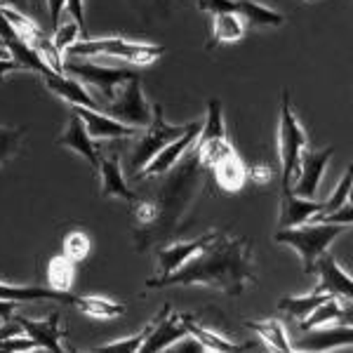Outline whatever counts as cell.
<instances>
[{
    "instance_id": "cell-40",
    "label": "cell",
    "mask_w": 353,
    "mask_h": 353,
    "mask_svg": "<svg viewBox=\"0 0 353 353\" xmlns=\"http://www.w3.org/2000/svg\"><path fill=\"white\" fill-rule=\"evenodd\" d=\"M0 5H8V8H14L31 17L33 12H38L43 8V0H0Z\"/></svg>"
},
{
    "instance_id": "cell-38",
    "label": "cell",
    "mask_w": 353,
    "mask_h": 353,
    "mask_svg": "<svg viewBox=\"0 0 353 353\" xmlns=\"http://www.w3.org/2000/svg\"><path fill=\"white\" fill-rule=\"evenodd\" d=\"M248 179H252L254 184L264 186L276 179V172H273V168H269V165L257 163V165H252V168H248Z\"/></svg>"
},
{
    "instance_id": "cell-41",
    "label": "cell",
    "mask_w": 353,
    "mask_h": 353,
    "mask_svg": "<svg viewBox=\"0 0 353 353\" xmlns=\"http://www.w3.org/2000/svg\"><path fill=\"white\" fill-rule=\"evenodd\" d=\"M137 8H146L153 14H163L168 17L170 10H172V0H137Z\"/></svg>"
},
{
    "instance_id": "cell-7",
    "label": "cell",
    "mask_w": 353,
    "mask_h": 353,
    "mask_svg": "<svg viewBox=\"0 0 353 353\" xmlns=\"http://www.w3.org/2000/svg\"><path fill=\"white\" fill-rule=\"evenodd\" d=\"M306 146V132L297 121L290 104V92L285 90L281 99V121H278V153H281V191H290L297 170L299 151Z\"/></svg>"
},
{
    "instance_id": "cell-43",
    "label": "cell",
    "mask_w": 353,
    "mask_h": 353,
    "mask_svg": "<svg viewBox=\"0 0 353 353\" xmlns=\"http://www.w3.org/2000/svg\"><path fill=\"white\" fill-rule=\"evenodd\" d=\"M12 71H19V64L14 59H10V57H0V81Z\"/></svg>"
},
{
    "instance_id": "cell-23",
    "label": "cell",
    "mask_w": 353,
    "mask_h": 353,
    "mask_svg": "<svg viewBox=\"0 0 353 353\" xmlns=\"http://www.w3.org/2000/svg\"><path fill=\"white\" fill-rule=\"evenodd\" d=\"M311 334H306L304 339L297 344V349H309V351H330L337 346H351L353 344V330L351 325L346 327H332V330H309Z\"/></svg>"
},
{
    "instance_id": "cell-1",
    "label": "cell",
    "mask_w": 353,
    "mask_h": 353,
    "mask_svg": "<svg viewBox=\"0 0 353 353\" xmlns=\"http://www.w3.org/2000/svg\"><path fill=\"white\" fill-rule=\"evenodd\" d=\"M208 172L210 170L203 168L201 158L191 146L172 168L165 170L163 174L151 176L156 181L153 191L146 198H134L130 203L132 205L130 217H132L134 248L139 252L149 248H161L172 241L196 198L205 193Z\"/></svg>"
},
{
    "instance_id": "cell-9",
    "label": "cell",
    "mask_w": 353,
    "mask_h": 353,
    "mask_svg": "<svg viewBox=\"0 0 353 353\" xmlns=\"http://www.w3.org/2000/svg\"><path fill=\"white\" fill-rule=\"evenodd\" d=\"M332 153H334L332 146L313 151V149H309V144H306L304 149L299 151L297 170H294V179H292L290 191H292L294 196H301V198L316 196L318 184H321V176H323V172H325Z\"/></svg>"
},
{
    "instance_id": "cell-27",
    "label": "cell",
    "mask_w": 353,
    "mask_h": 353,
    "mask_svg": "<svg viewBox=\"0 0 353 353\" xmlns=\"http://www.w3.org/2000/svg\"><path fill=\"white\" fill-rule=\"evenodd\" d=\"M236 14L248 21L250 26H281L285 17L276 10H269L264 5L254 3V0H238Z\"/></svg>"
},
{
    "instance_id": "cell-22",
    "label": "cell",
    "mask_w": 353,
    "mask_h": 353,
    "mask_svg": "<svg viewBox=\"0 0 353 353\" xmlns=\"http://www.w3.org/2000/svg\"><path fill=\"white\" fill-rule=\"evenodd\" d=\"M0 299L5 301H61V304H73L76 294L71 292H59V290L52 288H17V285H8V283L0 281Z\"/></svg>"
},
{
    "instance_id": "cell-19",
    "label": "cell",
    "mask_w": 353,
    "mask_h": 353,
    "mask_svg": "<svg viewBox=\"0 0 353 353\" xmlns=\"http://www.w3.org/2000/svg\"><path fill=\"white\" fill-rule=\"evenodd\" d=\"M210 174L214 176V181H217L221 189L231 191V193L241 191L245 186V181H248V168H245V163L238 158L236 149L219 156L217 161L210 165Z\"/></svg>"
},
{
    "instance_id": "cell-35",
    "label": "cell",
    "mask_w": 353,
    "mask_h": 353,
    "mask_svg": "<svg viewBox=\"0 0 353 353\" xmlns=\"http://www.w3.org/2000/svg\"><path fill=\"white\" fill-rule=\"evenodd\" d=\"M151 332V323L141 330L139 334H134V337H128V339H118V341H111V344H104V346H97L92 351H139V346L144 344V339L149 337Z\"/></svg>"
},
{
    "instance_id": "cell-34",
    "label": "cell",
    "mask_w": 353,
    "mask_h": 353,
    "mask_svg": "<svg viewBox=\"0 0 353 353\" xmlns=\"http://www.w3.org/2000/svg\"><path fill=\"white\" fill-rule=\"evenodd\" d=\"M351 186H353V172H351V170H346V174L341 176V181L337 184V189H334V193L327 198L325 203H323V212H332V210L341 208V205L349 201Z\"/></svg>"
},
{
    "instance_id": "cell-2",
    "label": "cell",
    "mask_w": 353,
    "mask_h": 353,
    "mask_svg": "<svg viewBox=\"0 0 353 353\" xmlns=\"http://www.w3.org/2000/svg\"><path fill=\"white\" fill-rule=\"evenodd\" d=\"M257 283V266L252 257V243L245 236H226L212 231L210 241L193 257L168 276L146 281V288L205 285L219 290L229 297H241L248 285Z\"/></svg>"
},
{
    "instance_id": "cell-33",
    "label": "cell",
    "mask_w": 353,
    "mask_h": 353,
    "mask_svg": "<svg viewBox=\"0 0 353 353\" xmlns=\"http://www.w3.org/2000/svg\"><path fill=\"white\" fill-rule=\"evenodd\" d=\"M78 38H83V31L81 26L76 24V21H66V24H59L54 28V36H52V45L59 52H64L68 45H73L78 41Z\"/></svg>"
},
{
    "instance_id": "cell-15",
    "label": "cell",
    "mask_w": 353,
    "mask_h": 353,
    "mask_svg": "<svg viewBox=\"0 0 353 353\" xmlns=\"http://www.w3.org/2000/svg\"><path fill=\"white\" fill-rule=\"evenodd\" d=\"M43 81H45V85H48L50 92L59 94L66 104H78V106H88V109L99 111L101 104L88 92V88H85L83 83L76 81V78L66 76V73L50 71V73H45V76H43Z\"/></svg>"
},
{
    "instance_id": "cell-8",
    "label": "cell",
    "mask_w": 353,
    "mask_h": 353,
    "mask_svg": "<svg viewBox=\"0 0 353 353\" xmlns=\"http://www.w3.org/2000/svg\"><path fill=\"white\" fill-rule=\"evenodd\" d=\"M99 111L125 125H132V128H146L153 116V104L146 101L144 90H141L139 73L128 78V81L118 88L116 97H113L111 101H106V104H101Z\"/></svg>"
},
{
    "instance_id": "cell-12",
    "label": "cell",
    "mask_w": 353,
    "mask_h": 353,
    "mask_svg": "<svg viewBox=\"0 0 353 353\" xmlns=\"http://www.w3.org/2000/svg\"><path fill=\"white\" fill-rule=\"evenodd\" d=\"M76 116H81V121L88 128V134L92 139H125V137H134L141 128H132V125H125L116 118L106 116L101 111L88 109V106L68 104Z\"/></svg>"
},
{
    "instance_id": "cell-20",
    "label": "cell",
    "mask_w": 353,
    "mask_h": 353,
    "mask_svg": "<svg viewBox=\"0 0 353 353\" xmlns=\"http://www.w3.org/2000/svg\"><path fill=\"white\" fill-rule=\"evenodd\" d=\"M99 172H101V198H121L132 203L137 193L125 181V174L116 158H106L99 153Z\"/></svg>"
},
{
    "instance_id": "cell-5",
    "label": "cell",
    "mask_w": 353,
    "mask_h": 353,
    "mask_svg": "<svg viewBox=\"0 0 353 353\" xmlns=\"http://www.w3.org/2000/svg\"><path fill=\"white\" fill-rule=\"evenodd\" d=\"M64 52L66 57H116L128 64L146 66L163 57L165 48L151 43H132L125 38H78Z\"/></svg>"
},
{
    "instance_id": "cell-26",
    "label": "cell",
    "mask_w": 353,
    "mask_h": 353,
    "mask_svg": "<svg viewBox=\"0 0 353 353\" xmlns=\"http://www.w3.org/2000/svg\"><path fill=\"white\" fill-rule=\"evenodd\" d=\"M245 36V26L243 19L236 12H226V14H214L212 19V36L208 41V48L217 43H236Z\"/></svg>"
},
{
    "instance_id": "cell-16",
    "label": "cell",
    "mask_w": 353,
    "mask_h": 353,
    "mask_svg": "<svg viewBox=\"0 0 353 353\" xmlns=\"http://www.w3.org/2000/svg\"><path fill=\"white\" fill-rule=\"evenodd\" d=\"M210 236H212V231L205 233V236L196 238V241H184V243H165V248L161 245L156 252V259H158V276H168V273H172L179 269L181 264H186L193 254L198 252V250L203 248L205 243L210 241Z\"/></svg>"
},
{
    "instance_id": "cell-13",
    "label": "cell",
    "mask_w": 353,
    "mask_h": 353,
    "mask_svg": "<svg viewBox=\"0 0 353 353\" xmlns=\"http://www.w3.org/2000/svg\"><path fill=\"white\" fill-rule=\"evenodd\" d=\"M201 128H203V121H196V123H191L189 125V130H186L181 137H176L174 141H170L168 146L161 151V153H156V156L151 158L149 165H146L144 170H141L139 174H137V179H144V176H156V174H163L165 170H170L172 165L179 161L181 156H184L186 151L191 149L193 144H196V137L198 132H201Z\"/></svg>"
},
{
    "instance_id": "cell-24",
    "label": "cell",
    "mask_w": 353,
    "mask_h": 353,
    "mask_svg": "<svg viewBox=\"0 0 353 353\" xmlns=\"http://www.w3.org/2000/svg\"><path fill=\"white\" fill-rule=\"evenodd\" d=\"M351 309L344 311V306L339 304L337 297H327L323 304H318L316 309H313L309 316L301 321V330L304 332H309L311 327H323L327 325V323H351Z\"/></svg>"
},
{
    "instance_id": "cell-11",
    "label": "cell",
    "mask_w": 353,
    "mask_h": 353,
    "mask_svg": "<svg viewBox=\"0 0 353 353\" xmlns=\"http://www.w3.org/2000/svg\"><path fill=\"white\" fill-rule=\"evenodd\" d=\"M184 337H189V332H186L184 323H181V316L172 313L170 306L165 304L163 311L156 316V321H151V332L144 339V344L139 346V351H163Z\"/></svg>"
},
{
    "instance_id": "cell-14",
    "label": "cell",
    "mask_w": 353,
    "mask_h": 353,
    "mask_svg": "<svg viewBox=\"0 0 353 353\" xmlns=\"http://www.w3.org/2000/svg\"><path fill=\"white\" fill-rule=\"evenodd\" d=\"M14 323L19 325L24 332L31 337L33 341L38 344V349H48V351H64L61 349V313L59 311H52L48 318L43 321H33V318H26V316H12Z\"/></svg>"
},
{
    "instance_id": "cell-39",
    "label": "cell",
    "mask_w": 353,
    "mask_h": 353,
    "mask_svg": "<svg viewBox=\"0 0 353 353\" xmlns=\"http://www.w3.org/2000/svg\"><path fill=\"white\" fill-rule=\"evenodd\" d=\"M66 12L71 14V19L81 26L83 38H88V28H85V12H83V0H66Z\"/></svg>"
},
{
    "instance_id": "cell-28",
    "label": "cell",
    "mask_w": 353,
    "mask_h": 353,
    "mask_svg": "<svg viewBox=\"0 0 353 353\" xmlns=\"http://www.w3.org/2000/svg\"><path fill=\"white\" fill-rule=\"evenodd\" d=\"M245 327H250L252 332H257L271 349L276 351H292V344L288 339V332L283 327L281 321H245Z\"/></svg>"
},
{
    "instance_id": "cell-45",
    "label": "cell",
    "mask_w": 353,
    "mask_h": 353,
    "mask_svg": "<svg viewBox=\"0 0 353 353\" xmlns=\"http://www.w3.org/2000/svg\"><path fill=\"white\" fill-rule=\"evenodd\" d=\"M0 57H8V54H5V50H3V45H0Z\"/></svg>"
},
{
    "instance_id": "cell-44",
    "label": "cell",
    "mask_w": 353,
    "mask_h": 353,
    "mask_svg": "<svg viewBox=\"0 0 353 353\" xmlns=\"http://www.w3.org/2000/svg\"><path fill=\"white\" fill-rule=\"evenodd\" d=\"M12 334H19V325H17V323H5V325H0V341L5 337H12Z\"/></svg>"
},
{
    "instance_id": "cell-21",
    "label": "cell",
    "mask_w": 353,
    "mask_h": 353,
    "mask_svg": "<svg viewBox=\"0 0 353 353\" xmlns=\"http://www.w3.org/2000/svg\"><path fill=\"white\" fill-rule=\"evenodd\" d=\"M179 316H181V323H184L186 332L201 344V349H208V351H243V349H248V346L233 344L231 339H224L219 332L201 325L193 313H179Z\"/></svg>"
},
{
    "instance_id": "cell-18",
    "label": "cell",
    "mask_w": 353,
    "mask_h": 353,
    "mask_svg": "<svg viewBox=\"0 0 353 353\" xmlns=\"http://www.w3.org/2000/svg\"><path fill=\"white\" fill-rule=\"evenodd\" d=\"M318 212H323V203H316L313 198L294 196L292 191H281V214H278V226L281 229L304 224Z\"/></svg>"
},
{
    "instance_id": "cell-3",
    "label": "cell",
    "mask_w": 353,
    "mask_h": 353,
    "mask_svg": "<svg viewBox=\"0 0 353 353\" xmlns=\"http://www.w3.org/2000/svg\"><path fill=\"white\" fill-rule=\"evenodd\" d=\"M344 224H325V221H304L299 226H290V229H278L273 241L281 245H290L297 250L301 259V269L304 273H313V261L321 252H325L330 243L344 233Z\"/></svg>"
},
{
    "instance_id": "cell-42",
    "label": "cell",
    "mask_w": 353,
    "mask_h": 353,
    "mask_svg": "<svg viewBox=\"0 0 353 353\" xmlns=\"http://www.w3.org/2000/svg\"><path fill=\"white\" fill-rule=\"evenodd\" d=\"M50 5V21H52V31L59 26V19H61V8L66 5V0H48Z\"/></svg>"
},
{
    "instance_id": "cell-6",
    "label": "cell",
    "mask_w": 353,
    "mask_h": 353,
    "mask_svg": "<svg viewBox=\"0 0 353 353\" xmlns=\"http://www.w3.org/2000/svg\"><path fill=\"white\" fill-rule=\"evenodd\" d=\"M64 73L71 78H76L78 83L88 85V88L97 90L99 94V104H106L116 97L118 88L134 76V68H123V66H104L94 64V61H83V57H66L64 61Z\"/></svg>"
},
{
    "instance_id": "cell-32",
    "label": "cell",
    "mask_w": 353,
    "mask_h": 353,
    "mask_svg": "<svg viewBox=\"0 0 353 353\" xmlns=\"http://www.w3.org/2000/svg\"><path fill=\"white\" fill-rule=\"evenodd\" d=\"M26 137V128H10L0 125V165L14 158L21 149V141Z\"/></svg>"
},
{
    "instance_id": "cell-4",
    "label": "cell",
    "mask_w": 353,
    "mask_h": 353,
    "mask_svg": "<svg viewBox=\"0 0 353 353\" xmlns=\"http://www.w3.org/2000/svg\"><path fill=\"white\" fill-rule=\"evenodd\" d=\"M191 123H184V125H168L165 123V116H163V104H153V116H151V123L146 128H141L139 132L134 137L137 139L132 141L128 151V165H130V172L134 176L141 172V170L149 165V161L156 153H161L170 141H174L176 137H181L189 130Z\"/></svg>"
},
{
    "instance_id": "cell-36",
    "label": "cell",
    "mask_w": 353,
    "mask_h": 353,
    "mask_svg": "<svg viewBox=\"0 0 353 353\" xmlns=\"http://www.w3.org/2000/svg\"><path fill=\"white\" fill-rule=\"evenodd\" d=\"M201 12L210 14H226V12H236L238 10V0H198L196 5Z\"/></svg>"
},
{
    "instance_id": "cell-10",
    "label": "cell",
    "mask_w": 353,
    "mask_h": 353,
    "mask_svg": "<svg viewBox=\"0 0 353 353\" xmlns=\"http://www.w3.org/2000/svg\"><path fill=\"white\" fill-rule=\"evenodd\" d=\"M313 273L318 276V292H327L337 299H351L353 297V281L337 259L330 252H321L313 261Z\"/></svg>"
},
{
    "instance_id": "cell-30",
    "label": "cell",
    "mask_w": 353,
    "mask_h": 353,
    "mask_svg": "<svg viewBox=\"0 0 353 353\" xmlns=\"http://www.w3.org/2000/svg\"><path fill=\"white\" fill-rule=\"evenodd\" d=\"M73 276H76V264H73L71 259H66L64 254H61V257H54L48 264V281H50V288L52 290L71 292Z\"/></svg>"
},
{
    "instance_id": "cell-29",
    "label": "cell",
    "mask_w": 353,
    "mask_h": 353,
    "mask_svg": "<svg viewBox=\"0 0 353 353\" xmlns=\"http://www.w3.org/2000/svg\"><path fill=\"white\" fill-rule=\"evenodd\" d=\"M327 297H332V294H327V292L323 294V292H318V290H313V292L306 294V297H283L281 301H278V309L288 311L290 316L297 318V321L301 323L318 304H323Z\"/></svg>"
},
{
    "instance_id": "cell-31",
    "label": "cell",
    "mask_w": 353,
    "mask_h": 353,
    "mask_svg": "<svg viewBox=\"0 0 353 353\" xmlns=\"http://www.w3.org/2000/svg\"><path fill=\"white\" fill-rule=\"evenodd\" d=\"M90 252H92V241H90V236L81 229L76 231H68L64 236V243H61V254H64L66 259H71L73 264H81L90 257Z\"/></svg>"
},
{
    "instance_id": "cell-17",
    "label": "cell",
    "mask_w": 353,
    "mask_h": 353,
    "mask_svg": "<svg viewBox=\"0 0 353 353\" xmlns=\"http://www.w3.org/2000/svg\"><path fill=\"white\" fill-rule=\"evenodd\" d=\"M57 144L81 153L83 158H88L97 172H99V151H97V144L92 137L88 134V128H85V123L81 121V116H76L73 111H71V118H68L66 132L57 139Z\"/></svg>"
},
{
    "instance_id": "cell-25",
    "label": "cell",
    "mask_w": 353,
    "mask_h": 353,
    "mask_svg": "<svg viewBox=\"0 0 353 353\" xmlns=\"http://www.w3.org/2000/svg\"><path fill=\"white\" fill-rule=\"evenodd\" d=\"M78 311L85 313L90 318H101V321H109V318H121L125 313V306L118 304V301H111L106 297H99V294H76L73 304Z\"/></svg>"
},
{
    "instance_id": "cell-37",
    "label": "cell",
    "mask_w": 353,
    "mask_h": 353,
    "mask_svg": "<svg viewBox=\"0 0 353 353\" xmlns=\"http://www.w3.org/2000/svg\"><path fill=\"white\" fill-rule=\"evenodd\" d=\"M38 349V344L31 337H19V334H12V337H5L0 341V351H33Z\"/></svg>"
}]
</instances>
